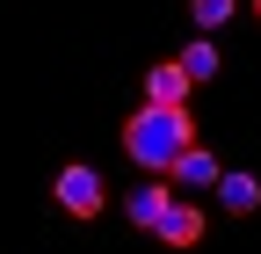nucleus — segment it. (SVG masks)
Masks as SVG:
<instances>
[{
    "mask_svg": "<svg viewBox=\"0 0 261 254\" xmlns=\"http://www.w3.org/2000/svg\"><path fill=\"white\" fill-rule=\"evenodd\" d=\"M189 87H196V80L181 73V58H167V66L145 73V102H152V109H189Z\"/></svg>",
    "mask_w": 261,
    "mask_h": 254,
    "instance_id": "obj_5",
    "label": "nucleus"
},
{
    "mask_svg": "<svg viewBox=\"0 0 261 254\" xmlns=\"http://www.w3.org/2000/svg\"><path fill=\"white\" fill-rule=\"evenodd\" d=\"M181 145H196V116H189V109H152V102L130 109V123H123V153H130V167L167 174Z\"/></svg>",
    "mask_w": 261,
    "mask_h": 254,
    "instance_id": "obj_1",
    "label": "nucleus"
},
{
    "mask_svg": "<svg viewBox=\"0 0 261 254\" xmlns=\"http://www.w3.org/2000/svg\"><path fill=\"white\" fill-rule=\"evenodd\" d=\"M232 8H240V0H189V15H196V29H203V37L232 22Z\"/></svg>",
    "mask_w": 261,
    "mask_h": 254,
    "instance_id": "obj_9",
    "label": "nucleus"
},
{
    "mask_svg": "<svg viewBox=\"0 0 261 254\" xmlns=\"http://www.w3.org/2000/svg\"><path fill=\"white\" fill-rule=\"evenodd\" d=\"M211 196L225 204V218H254V211H261V182H254V174H240V167H225Z\"/></svg>",
    "mask_w": 261,
    "mask_h": 254,
    "instance_id": "obj_6",
    "label": "nucleus"
},
{
    "mask_svg": "<svg viewBox=\"0 0 261 254\" xmlns=\"http://www.w3.org/2000/svg\"><path fill=\"white\" fill-rule=\"evenodd\" d=\"M203 233H211V218L196 211V204H174L167 218H160V233H152V240H167V247H196Z\"/></svg>",
    "mask_w": 261,
    "mask_h": 254,
    "instance_id": "obj_7",
    "label": "nucleus"
},
{
    "mask_svg": "<svg viewBox=\"0 0 261 254\" xmlns=\"http://www.w3.org/2000/svg\"><path fill=\"white\" fill-rule=\"evenodd\" d=\"M51 196H58V211L65 218H102V204H109V189H102V174L94 167H58V182H51Z\"/></svg>",
    "mask_w": 261,
    "mask_h": 254,
    "instance_id": "obj_2",
    "label": "nucleus"
},
{
    "mask_svg": "<svg viewBox=\"0 0 261 254\" xmlns=\"http://www.w3.org/2000/svg\"><path fill=\"white\" fill-rule=\"evenodd\" d=\"M218 174H225V160H218L211 145H181V153H174V167H167L174 189H218Z\"/></svg>",
    "mask_w": 261,
    "mask_h": 254,
    "instance_id": "obj_4",
    "label": "nucleus"
},
{
    "mask_svg": "<svg viewBox=\"0 0 261 254\" xmlns=\"http://www.w3.org/2000/svg\"><path fill=\"white\" fill-rule=\"evenodd\" d=\"M254 15H261V0H254Z\"/></svg>",
    "mask_w": 261,
    "mask_h": 254,
    "instance_id": "obj_10",
    "label": "nucleus"
},
{
    "mask_svg": "<svg viewBox=\"0 0 261 254\" xmlns=\"http://www.w3.org/2000/svg\"><path fill=\"white\" fill-rule=\"evenodd\" d=\"M167 211H174V182H167V174H145V182L123 196V218H130L138 233H160V218H167Z\"/></svg>",
    "mask_w": 261,
    "mask_h": 254,
    "instance_id": "obj_3",
    "label": "nucleus"
},
{
    "mask_svg": "<svg viewBox=\"0 0 261 254\" xmlns=\"http://www.w3.org/2000/svg\"><path fill=\"white\" fill-rule=\"evenodd\" d=\"M181 73H189L196 87H203V80H218V44H211V37H196V44L181 51Z\"/></svg>",
    "mask_w": 261,
    "mask_h": 254,
    "instance_id": "obj_8",
    "label": "nucleus"
}]
</instances>
